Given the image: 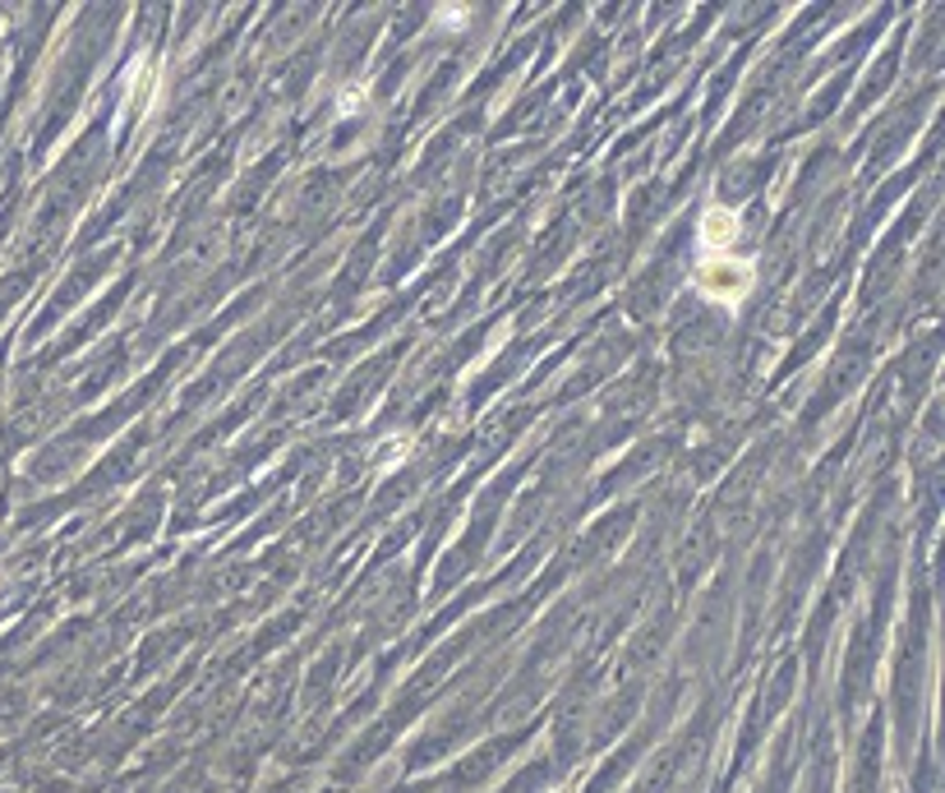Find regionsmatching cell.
Wrapping results in <instances>:
<instances>
[{
  "instance_id": "obj_1",
  "label": "cell",
  "mask_w": 945,
  "mask_h": 793,
  "mask_svg": "<svg viewBox=\"0 0 945 793\" xmlns=\"http://www.w3.org/2000/svg\"><path fill=\"white\" fill-rule=\"evenodd\" d=\"M747 286H751V263H743L734 255H710V263H701V292L710 300L734 305L747 296Z\"/></svg>"
},
{
  "instance_id": "obj_2",
  "label": "cell",
  "mask_w": 945,
  "mask_h": 793,
  "mask_svg": "<svg viewBox=\"0 0 945 793\" xmlns=\"http://www.w3.org/2000/svg\"><path fill=\"white\" fill-rule=\"evenodd\" d=\"M701 236H706V245L716 249V255H724L729 240L738 236V212H729V208H710L706 218H701Z\"/></svg>"
}]
</instances>
